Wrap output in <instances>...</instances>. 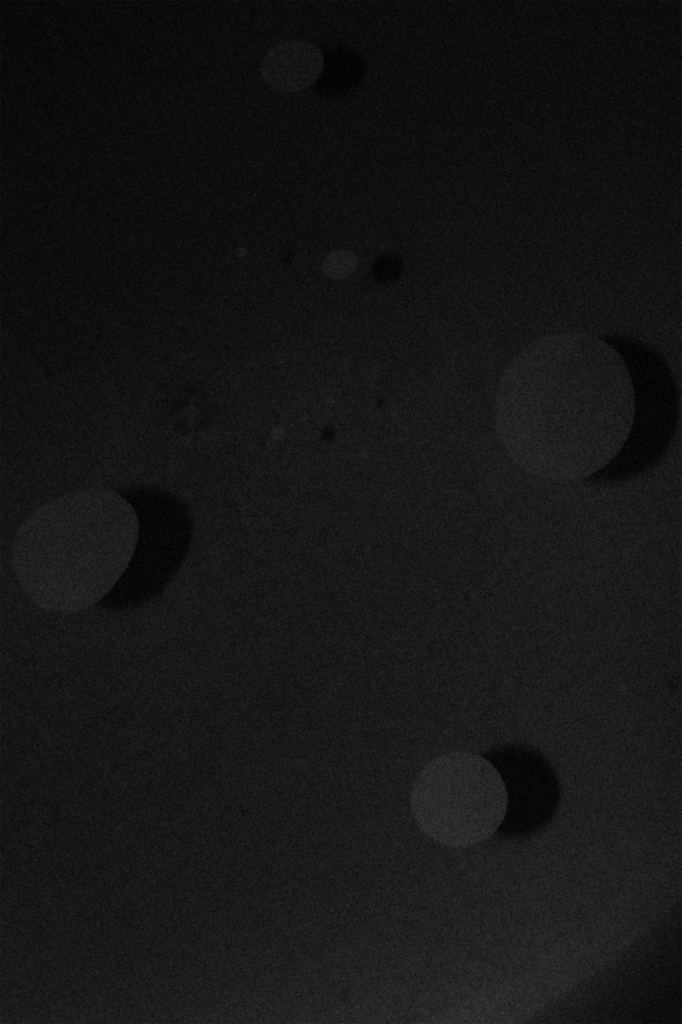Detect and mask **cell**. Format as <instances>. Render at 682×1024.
<instances>
[{"instance_id": "1", "label": "cell", "mask_w": 682, "mask_h": 1024, "mask_svg": "<svg viewBox=\"0 0 682 1024\" xmlns=\"http://www.w3.org/2000/svg\"><path fill=\"white\" fill-rule=\"evenodd\" d=\"M634 390L619 352L585 332L543 336L504 371L496 420L513 458L555 482L588 478L627 443Z\"/></svg>"}, {"instance_id": "2", "label": "cell", "mask_w": 682, "mask_h": 1024, "mask_svg": "<svg viewBox=\"0 0 682 1024\" xmlns=\"http://www.w3.org/2000/svg\"><path fill=\"white\" fill-rule=\"evenodd\" d=\"M139 519L121 495L87 489L58 497L19 527L12 546L16 578L52 612H76L104 598L134 555Z\"/></svg>"}, {"instance_id": "3", "label": "cell", "mask_w": 682, "mask_h": 1024, "mask_svg": "<svg viewBox=\"0 0 682 1024\" xmlns=\"http://www.w3.org/2000/svg\"><path fill=\"white\" fill-rule=\"evenodd\" d=\"M508 804L505 783L485 756L453 751L430 760L418 773L410 807L419 829L435 842L466 848L491 837Z\"/></svg>"}, {"instance_id": "4", "label": "cell", "mask_w": 682, "mask_h": 1024, "mask_svg": "<svg viewBox=\"0 0 682 1024\" xmlns=\"http://www.w3.org/2000/svg\"><path fill=\"white\" fill-rule=\"evenodd\" d=\"M487 758L500 773L507 790L502 825L510 822L523 833L547 825L557 811L561 795L559 779L550 762L540 752L525 746L501 748Z\"/></svg>"}, {"instance_id": "5", "label": "cell", "mask_w": 682, "mask_h": 1024, "mask_svg": "<svg viewBox=\"0 0 682 1024\" xmlns=\"http://www.w3.org/2000/svg\"><path fill=\"white\" fill-rule=\"evenodd\" d=\"M324 56L321 50L305 40L282 41L265 54L260 73L272 88L282 92H298L310 87L321 76Z\"/></svg>"}, {"instance_id": "6", "label": "cell", "mask_w": 682, "mask_h": 1024, "mask_svg": "<svg viewBox=\"0 0 682 1024\" xmlns=\"http://www.w3.org/2000/svg\"><path fill=\"white\" fill-rule=\"evenodd\" d=\"M356 264V257L351 252L336 251L325 258L322 268L328 277L342 279L355 270Z\"/></svg>"}]
</instances>
